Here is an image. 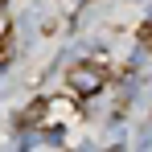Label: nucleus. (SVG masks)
<instances>
[{
  "mask_svg": "<svg viewBox=\"0 0 152 152\" xmlns=\"http://www.w3.org/2000/svg\"><path fill=\"white\" fill-rule=\"evenodd\" d=\"M66 86H70V95H78V99H91V95L103 91V70L95 62H74L66 70Z\"/></svg>",
  "mask_w": 152,
  "mask_h": 152,
  "instance_id": "nucleus-1",
  "label": "nucleus"
},
{
  "mask_svg": "<svg viewBox=\"0 0 152 152\" xmlns=\"http://www.w3.org/2000/svg\"><path fill=\"white\" fill-rule=\"evenodd\" d=\"M70 119H78V107L74 99H66V95H50V99H41V124H70Z\"/></svg>",
  "mask_w": 152,
  "mask_h": 152,
  "instance_id": "nucleus-2",
  "label": "nucleus"
}]
</instances>
